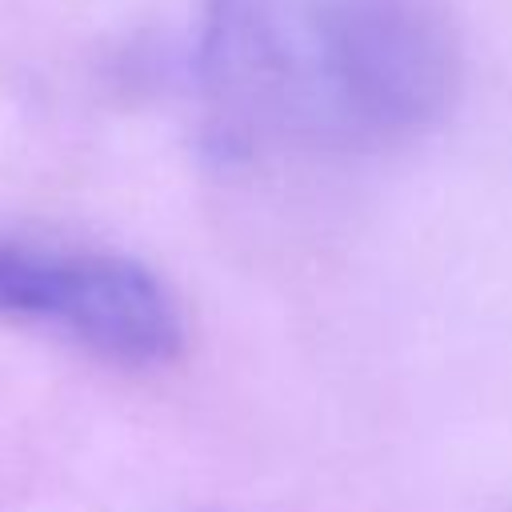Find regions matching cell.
Returning <instances> with one entry per match:
<instances>
[{
    "label": "cell",
    "mask_w": 512,
    "mask_h": 512,
    "mask_svg": "<svg viewBox=\"0 0 512 512\" xmlns=\"http://www.w3.org/2000/svg\"><path fill=\"white\" fill-rule=\"evenodd\" d=\"M308 40L324 140L400 144L456 100L464 60L444 0H308Z\"/></svg>",
    "instance_id": "6da1fadb"
},
{
    "label": "cell",
    "mask_w": 512,
    "mask_h": 512,
    "mask_svg": "<svg viewBox=\"0 0 512 512\" xmlns=\"http://www.w3.org/2000/svg\"><path fill=\"white\" fill-rule=\"evenodd\" d=\"M0 316L52 328L128 368L168 364L184 348L168 284L140 260L100 248L0 236Z\"/></svg>",
    "instance_id": "7a4b0ae2"
},
{
    "label": "cell",
    "mask_w": 512,
    "mask_h": 512,
    "mask_svg": "<svg viewBox=\"0 0 512 512\" xmlns=\"http://www.w3.org/2000/svg\"><path fill=\"white\" fill-rule=\"evenodd\" d=\"M196 72L216 152L320 140L308 0H204Z\"/></svg>",
    "instance_id": "3957f363"
}]
</instances>
